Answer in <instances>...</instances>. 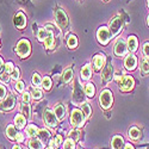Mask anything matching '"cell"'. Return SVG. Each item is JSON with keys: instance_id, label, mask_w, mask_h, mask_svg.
<instances>
[{"instance_id": "34", "label": "cell", "mask_w": 149, "mask_h": 149, "mask_svg": "<svg viewBox=\"0 0 149 149\" xmlns=\"http://www.w3.org/2000/svg\"><path fill=\"white\" fill-rule=\"evenodd\" d=\"M63 149H75V141L73 139H67L63 142Z\"/></svg>"}, {"instance_id": "17", "label": "cell", "mask_w": 149, "mask_h": 149, "mask_svg": "<svg viewBox=\"0 0 149 149\" xmlns=\"http://www.w3.org/2000/svg\"><path fill=\"white\" fill-rule=\"evenodd\" d=\"M93 63H94V67H95L98 70H100V69L104 68V66H105V56L102 55V54L95 55V56H94V60H93Z\"/></svg>"}, {"instance_id": "2", "label": "cell", "mask_w": 149, "mask_h": 149, "mask_svg": "<svg viewBox=\"0 0 149 149\" xmlns=\"http://www.w3.org/2000/svg\"><path fill=\"white\" fill-rule=\"evenodd\" d=\"M112 103H113V97H112V92L110 90H104L102 91L100 95H99V104L100 106L105 110L110 109L112 106Z\"/></svg>"}, {"instance_id": "13", "label": "cell", "mask_w": 149, "mask_h": 149, "mask_svg": "<svg viewBox=\"0 0 149 149\" xmlns=\"http://www.w3.org/2000/svg\"><path fill=\"white\" fill-rule=\"evenodd\" d=\"M125 147V142H124V139L119 135H116L111 140V148L112 149H124Z\"/></svg>"}, {"instance_id": "47", "label": "cell", "mask_w": 149, "mask_h": 149, "mask_svg": "<svg viewBox=\"0 0 149 149\" xmlns=\"http://www.w3.org/2000/svg\"><path fill=\"white\" fill-rule=\"evenodd\" d=\"M54 139H55V141H56V143H57L58 146H60V144L62 143V137H61V136H60V135L55 136V137H54Z\"/></svg>"}, {"instance_id": "33", "label": "cell", "mask_w": 149, "mask_h": 149, "mask_svg": "<svg viewBox=\"0 0 149 149\" xmlns=\"http://www.w3.org/2000/svg\"><path fill=\"white\" fill-rule=\"evenodd\" d=\"M81 111L84 112V115H85L86 117H90V116L92 115V109H91L90 104H87V103H85V104L81 105Z\"/></svg>"}, {"instance_id": "24", "label": "cell", "mask_w": 149, "mask_h": 149, "mask_svg": "<svg viewBox=\"0 0 149 149\" xmlns=\"http://www.w3.org/2000/svg\"><path fill=\"white\" fill-rule=\"evenodd\" d=\"M17 131H16V128H15V125H12V124H10V125L6 128V136L11 140V141H13V140H16V137H17Z\"/></svg>"}, {"instance_id": "20", "label": "cell", "mask_w": 149, "mask_h": 149, "mask_svg": "<svg viewBox=\"0 0 149 149\" xmlns=\"http://www.w3.org/2000/svg\"><path fill=\"white\" fill-rule=\"evenodd\" d=\"M38 131H40V129L37 128L35 124H29V125L25 128V132L29 137H36V136L38 135Z\"/></svg>"}, {"instance_id": "8", "label": "cell", "mask_w": 149, "mask_h": 149, "mask_svg": "<svg viewBox=\"0 0 149 149\" xmlns=\"http://www.w3.org/2000/svg\"><path fill=\"white\" fill-rule=\"evenodd\" d=\"M55 18H56V23L61 29H65L68 25V17L66 15V12L61 8H57L55 11Z\"/></svg>"}, {"instance_id": "7", "label": "cell", "mask_w": 149, "mask_h": 149, "mask_svg": "<svg viewBox=\"0 0 149 149\" xmlns=\"http://www.w3.org/2000/svg\"><path fill=\"white\" fill-rule=\"evenodd\" d=\"M135 81L130 75H123L122 79L119 80V88L123 92H129L134 88Z\"/></svg>"}, {"instance_id": "15", "label": "cell", "mask_w": 149, "mask_h": 149, "mask_svg": "<svg viewBox=\"0 0 149 149\" xmlns=\"http://www.w3.org/2000/svg\"><path fill=\"white\" fill-rule=\"evenodd\" d=\"M54 113H55V116L57 117L58 120H62L66 117V107L62 104H57L54 109Z\"/></svg>"}, {"instance_id": "54", "label": "cell", "mask_w": 149, "mask_h": 149, "mask_svg": "<svg viewBox=\"0 0 149 149\" xmlns=\"http://www.w3.org/2000/svg\"><path fill=\"white\" fill-rule=\"evenodd\" d=\"M148 149H149V147H148Z\"/></svg>"}, {"instance_id": "44", "label": "cell", "mask_w": 149, "mask_h": 149, "mask_svg": "<svg viewBox=\"0 0 149 149\" xmlns=\"http://www.w3.org/2000/svg\"><path fill=\"white\" fill-rule=\"evenodd\" d=\"M30 95H31V94L28 93V92L24 93V94H23V102H24V103H29V102H30V99H31Z\"/></svg>"}, {"instance_id": "3", "label": "cell", "mask_w": 149, "mask_h": 149, "mask_svg": "<svg viewBox=\"0 0 149 149\" xmlns=\"http://www.w3.org/2000/svg\"><path fill=\"white\" fill-rule=\"evenodd\" d=\"M16 52L18 54L19 57L22 58H25L30 55L31 53V45H30V42L28 40H20L17 44V48H16Z\"/></svg>"}, {"instance_id": "27", "label": "cell", "mask_w": 149, "mask_h": 149, "mask_svg": "<svg viewBox=\"0 0 149 149\" xmlns=\"http://www.w3.org/2000/svg\"><path fill=\"white\" fill-rule=\"evenodd\" d=\"M85 94L87 95L88 98H93L94 93H95V87H94V85L93 84H87L85 86Z\"/></svg>"}, {"instance_id": "5", "label": "cell", "mask_w": 149, "mask_h": 149, "mask_svg": "<svg viewBox=\"0 0 149 149\" xmlns=\"http://www.w3.org/2000/svg\"><path fill=\"white\" fill-rule=\"evenodd\" d=\"M111 37H112V36H111V32H110V30L107 28H105V26L99 28V30L97 32V38H98V42L100 44L106 45L110 42Z\"/></svg>"}, {"instance_id": "6", "label": "cell", "mask_w": 149, "mask_h": 149, "mask_svg": "<svg viewBox=\"0 0 149 149\" xmlns=\"http://www.w3.org/2000/svg\"><path fill=\"white\" fill-rule=\"evenodd\" d=\"M123 29V19L119 17L113 18L109 24V30L111 32V36H117Z\"/></svg>"}, {"instance_id": "25", "label": "cell", "mask_w": 149, "mask_h": 149, "mask_svg": "<svg viewBox=\"0 0 149 149\" xmlns=\"http://www.w3.org/2000/svg\"><path fill=\"white\" fill-rule=\"evenodd\" d=\"M67 45H68L69 49H75L78 47V38H77V36L69 35L68 38H67Z\"/></svg>"}, {"instance_id": "35", "label": "cell", "mask_w": 149, "mask_h": 149, "mask_svg": "<svg viewBox=\"0 0 149 149\" xmlns=\"http://www.w3.org/2000/svg\"><path fill=\"white\" fill-rule=\"evenodd\" d=\"M31 82H32V85H33V86H36V87H38V86H41V85H42V79H41V77H40L37 73H33V74H32Z\"/></svg>"}, {"instance_id": "19", "label": "cell", "mask_w": 149, "mask_h": 149, "mask_svg": "<svg viewBox=\"0 0 149 149\" xmlns=\"http://www.w3.org/2000/svg\"><path fill=\"white\" fill-rule=\"evenodd\" d=\"M128 136H129V139L136 141V140H139L141 137V130L137 127H131L128 130Z\"/></svg>"}, {"instance_id": "53", "label": "cell", "mask_w": 149, "mask_h": 149, "mask_svg": "<svg viewBox=\"0 0 149 149\" xmlns=\"http://www.w3.org/2000/svg\"><path fill=\"white\" fill-rule=\"evenodd\" d=\"M148 6H149V0H148Z\"/></svg>"}, {"instance_id": "38", "label": "cell", "mask_w": 149, "mask_h": 149, "mask_svg": "<svg viewBox=\"0 0 149 149\" xmlns=\"http://www.w3.org/2000/svg\"><path fill=\"white\" fill-rule=\"evenodd\" d=\"M10 77H11V79H13V80H19V78H20V72H19V68H18V67H15L13 72H12V73L10 74Z\"/></svg>"}, {"instance_id": "21", "label": "cell", "mask_w": 149, "mask_h": 149, "mask_svg": "<svg viewBox=\"0 0 149 149\" xmlns=\"http://www.w3.org/2000/svg\"><path fill=\"white\" fill-rule=\"evenodd\" d=\"M54 43H55L54 33L52 31H48V36H47V38L44 40V47L47 49H53L54 48Z\"/></svg>"}, {"instance_id": "10", "label": "cell", "mask_w": 149, "mask_h": 149, "mask_svg": "<svg viewBox=\"0 0 149 149\" xmlns=\"http://www.w3.org/2000/svg\"><path fill=\"white\" fill-rule=\"evenodd\" d=\"M13 24L19 30H22L23 28H25V25H26V17H25V15H24L23 12H18V13L13 17Z\"/></svg>"}, {"instance_id": "45", "label": "cell", "mask_w": 149, "mask_h": 149, "mask_svg": "<svg viewBox=\"0 0 149 149\" xmlns=\"http://www.w3.org/2000/svg\"><path fill=\"white\" fill-rule=\"evenodd\" d=\"M49 147H50V148H53V149H56V148L58 147V144L56 143L55 139H52V140H49Z\"/></svg>"}, {"instance_id": "40", "label": "cell", "mask_w": 149, "mask_h": 149, "mask_svg": "<svg viewBox=\"0 0 149 149\" xmlns=\"http://www.w3.org/2000/svg\"><path fill=\"white\" fill-rule=\"evenodd\" d=\"M13 69H15V65L12 63V62H7V63L5 65V73L11 74L12 72H13Z\"/></svg>"}, {"instance_id": "12", "label": "cell", "mask_w": 149, "mask_h": 149, "mask_svg": "<svg viewBox=\"0 0 149 149\" xmlns=\"http://www.w3.org/2000/svg\"><path fill=\"white\" fill-rule=\"evenodd\" d=\"M15 104H16V98H15V95L10 94V95H7V97L4 99V102L1 103V107H3V110H5V111H10V110H12V109L15 107Z\"/></svg>"}, {"instance_id": "16", "label": "cell", "mask_w": 149, "mask_h": 149, "mask_svg": "<svg viewBox=\"0 0 149 149\" xmlns=\"http://www.w3.org/2000/svg\"><path fill=\"white\" fill-rule=\"evenodd\" d=\"M80 75H81V80H88L91 77H92V68H91V65H85L80 72Z\"/></svg>"}, {"instance_id": "28", "label": "cell", "mask_w": 149, "mask_h": 149, "mask_svg": "<svg viewBox=\"0 0 149 149\" xmlns=\"http://www.w3.org/2000/svg\"><path fill=\"white\" fill-rule=\"evenodd\" d=\"M20 113L25 118L30 117V105H29V103H23L20 105Z\"/></svg>"}, {"instance_id": "32", "label": "cell", "mask_w": 149, "mask_h": 149, "mask_svg": "<svg viewBox=\"0 0 149 149\" xmlns=\"http://www.w3.org/2000/svg\"><path fill=\"white\" fill-rule=\"evenodd\" d=\"M141 70L144 75L149 73V60L148 58H143L141 61Z\"/></svg>"}, {"instance_id": "18", "label": "cell", "mask_w": 149, "mask_h": 149, "mask_svg": "<svg viewBox=\"0 0 149 149\" xmlns=\"http://www.w3.org/2000/svg\"><path fill=\"white\" fill-rule=\"evenodd\" d=\"M137 47H139V42H137V38L135 36H130L128 38V50L130 53H135L137 50Z\"/></svg>"}, {"instance_id": "23", "label": "cell", "mask_w": 149, "mask_h": 149, "mask_svg": "<svg viewBox=\"0 0 149 149\" xmlns=\"http://www.w3.org/2000/svg\"><path fill=\"white\" fill-rule=\"evenodd\" d=\"M29 148L30 149H43V142L40 139L32 137L29 141Z\"/></svg>"}, {"instance_id": "43", "label": "cell", "mask_w": 149, "mask_h": 149, "mask_svg": "<svg viewBox=\"0 0 149 149\" xmlns=\"http://www.w3.org/2000/svg\"><path fill=\"white\" fill-rule=\"evenodd\" d=\"M5 97H6V88L4 85H0V100H3Z\"/></svg>"}, {"instance_id": "26", "label": "cell", "mask_w": 149, "mask_h": 149, "mask_svg": "<svg viewBox=\"0 0 149 149\" xmlns=\"http://www.w3.org/2000/svg\"><path fill=\"white\" fill-rule=\"evenodd\" d=\"M73 77H74V73H73L72 68H67L63 72V74H62V81L67 84V82H69L73 79Z\"/></svg>"}, {"instance_id": "22", "label": "cell", "mask_w": 149, "mask_h": 149, "mask_svg": "<svg viewBox=\"0 0 149 149\" xmlns=\"http://www.w3.org/2000/svg\"><path fill=\"white\" fill-rule=\"evenodd\" d=\"M15 124H16V127L18 129H23V128H25V124H26V118L24 117L22 113L20 115H17L15 117Z\"/></svg>"}, {"instance_id": "37", "label": "cell", "mask_w": 149, "mask_h": 149, "mask_svg": "<svg viewBox=\"0 0 149 149\" xmlns=\"http://www.w3.org/2000/svg\"><path fill=\"white\" fill-rule=\"evenodd\" d=\"M68 136L70 139H73L74 141H78V140H80V131L78 130V129H73L69 134H68Z\"/></svg>"}, {"instance_id": "9", "label": "cell", "mask_w": 149, "mask_h": 149, "mask_svg": "<svg viewBox=\"0 0 149 149\" xmlns=\"http://www.w3.org/2000/svg\"><path fill=\"white\" fill-rule=\"evenodd\" d=\"M127 50H128V45H127L125 42H124V40H122V38L118 40L116 42V44H115V48H113L115 55L122 57V56H124L127 54Z\"/></svg>"}, {"instance_id": "39", "label": "cell", "mask_w": 149, "mask_h": 149, "mask_svg": "<svg viewBox=\"0 0 149 149\" xmlns=\"http://www.w3.org/2000/svg\"><path fill=\"white\" fill-rule=\"evenodd\" d=\"M32 98L35 99V100H38V99L42 98V91L40 88H33L32 91Z\"/></svg>"}, {"instance_id": "52", "label": "cell", "mask_w": 149, "mask_h": 149, "mask_svg": "<svg viewBox=\"0 0 149 149\" xmlns=\"http://www.w3.org/2000/svg\"><path fill=\"white\" fill-rule=\"evenodd\" d=\"M45 149H53V148H50V147H48V148H45Z\"/></svg>"}, {"instance_id": "30", "label": "cell", "mask_w": 149, "mask_h": 149, "mask_svg": "<svg viewBox=\"0 0 149 149\" xmlns=\"http://www.w3.org/2000/svg\"><path fill=\"white\" fill-rule=\"evenodd\" d=\"M42 88H44L45 91H49L52 88V79L49 77H44V79L42 80Z\"/></svg>"}, {"instance_id": "14", "label": "cell", "mask_w": 149, "mask_h": 149, "mask_svg": "<svg viewBox=\"0 0 149 149\" xmlns=\"http://www.w3.org/2000/svg\"><path fill=\"white\" fill-rule=\"evenodd\" d=\"M112 74H113V67L111 63H109L106 67H104L103 69V73H102V77H103V80L104 81H110L112 79Z\"/></svg>"}, {"instance_id": "49", "label": "cell", "mask_w": 149, "mask_h": 149, "mask_svg": "<svg viewBox=\"0 0 149 149\" xmlns=\"http://www.w3.org/2000/svg\"><path fill=\"white\" fill-rule=\"evenodd\" d=\"M3 65H4V62H3V58L0 57V70L3 69Z\"/></svg>"}, {"instance_id": "51", "label": "cell", "mask_w": 149, "mask_h": 149, "mask_svg": "<svg viewBox=\"0 0 149 149\" xmlns=\"http://www.w3.org/2000/svg\"><path fill=\"white\" fill-rule=\"evenodd\" d=\"M147 24L149 25V15H148V18H147Z\"/></svg>"}, {"instance_id": "48", "label": "cell", "mask_w": 149, "mask_h": 149, "mask_svg": "<svg viewBox=\"0 0 149 149\" xmlns=\"http://www.w3.org/2000/svg\"><path fill=\"white\" fill-rule=\"evenodd\" d=\"M124 149H135L131 144H125V147H124Z\"/></svg>"}, {"instance_id": "4", "label": "cell", "mask_w": 149, "mask_h": 149, "mask_svg": "<svg viewBox=\"0 0 149 149\" xmlns=\"http://www.w3.org/2000/svg\"><path fill=\"white\" fill-rule=\"evenodd\" d=\"M43 120L45 123V125H48L49 128H56L57 122H58L57 117L54 113V111L49 110V109H47L43 112Z\"/></svg>"}, {"instance_id": "50", "label": "cell", "mask_w": 149, "mask_h": 149, "mask_svg": "<svg viewBox=\"0 0 149 149\" xmlns=\"http://www.w3.org/2000/svg\"><path fill=\"white\" fill-rule=\"evenodd\" d=\"M12 149H22L19 146H13V148H12Z\"/></svg>"}, {"instance_id": "31", "label": "cell", "mask_w": 149, "mask_h": 149, "mask_svg": "<svg viewBox=\"0 0 149 149\" xmlns=\"http://www.w3.org/2000/svg\"><path fill=\"white\" fill-rule=\"evenodd\" d=\"M47 36H48V30L44 29V28H41L38 30V33H37V38H38L40 42H44V40L47 38Z\"/></svg>"}, {"instance_id": "29", "label": "cell", "mask_w": 149, "mask_h": 149, "mask_svg": "<svg viewBox=\"0 0 149 149\" xmlns=\"http://www.w3.org/2000/svg\"><path fill=\"white\" fill-rule=\"evenodd\" d=\"M38 139L42 141V142H47L48 140H49V137H50V132H49L48 130H45V129H41L40 131H38Z\"/></svg>"}, {"instance_id": "46", "label": "cell", "mask_w": 149, "mask_h": 149, "mask_svg": "<svg viewBox=\"0 0 149 149\" xmlns=\"http://www.w3.org/2000/svg\"><path fill=\"white\" fill-rule=\"evenodd\" d=\"M16 141H17L18 143H22V142L24 141V135L20 134V132H18V134H17V137H16Z\"/></svg>"}, {"instance_id": "41", "label": "cell", "mask_w": 149, "mask_h": 149, "mask_svg": "<svg viewBox=\"0 0 149 149\" xmlns=\"http://www.w3.org/2000/svg\"><path fill=\"white\" fill-rule=\"evenodd\" d=\"M10 79H11V77H10V74H7V73H3L1 75H0V81H1L3 84H7L8 81H10Z\"/></svg>"}, {"instance_id": "42", "label": "cell", "mask_w": 149, "mask_h": 149, "mask_svg": "<svg viewBox=\"0 0 149 149\" xmlns=\"http://www.w3.org/2000/svg\"><path fill=\"white\" fill-rule=\"evenodd\" d=\"M143 55L146 56V58L149 60V43L148 42L144 43V45H143Z\"/></svg>"}, {"instance_id": "11", "label": "cell", "mask_w": 149, "mask_h": 149, "mask_svg": "<svg viewBox=\"0 0 149 149\" xmlns=\"http://www.w3.org/2000/svg\"><path fill=\"white\" fill-rule=\"evenodd\" d=\"M137 66V58L134 54H129L125 60H124V67H125L128 70H134Z\"/></svg>"}, {"instance_id": "36", "label": "cell", "mask_w": 149, "mask_h": 149, "mask_svg": "<svg viewBox=\"0 0 149 149\" xmlns=\"http://www.w3.org/2000/svg\"><path fill=\"white\" fill-rule=\"evenodd\" d=\"M15 90H16L17 92H19V93H23L24 90H25V84H24V81L17 80V82H16V85H15Z\"/></svg>"}, {"instance_id": "1", "label": "cell", "mask_w": 149, "mask_h": 149, "mask_svg": "<svg viewBox=\"0 0 149 149\" xmlns=\"http://www.w3.org/2000/svg\"><path fill=\"white\" fill-rule=\"evenodd\" d=\"M85 119L86 116L84 115V112L79 109H74L70 112V124L75 128H81L85 124Z\"/></svg>"}]
</instances>
